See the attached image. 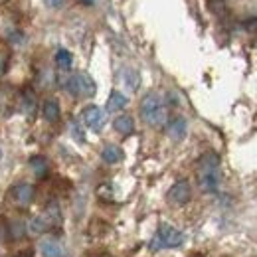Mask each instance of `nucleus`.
Segmentation results:
<instances>
[{
	"label": "nucleus",
	"instance_id": "obj_1",
	"mask_svg": "<svg viewBox=\"0 0 257 257\" xmlns=\"http://www.w3.org/2000/svg\"><path fill=\"white\" fill-rule=\"evenodd\" d=\"M198 182L204 192H216L220 186V159L216 153H206L198 161Z\"/></svg>",
	"mask_w": 257,
	"mask_h": 257
},
{
	"label": "nucleus",
	"instance_id": "obj_2",
	"mask_svg": "<svg viewBox=\"0 0 257 257\" xmlns=\"http://www.w3.org/2000/svg\"><path fill=\"white\" fill-rule=\"evenodd\" d=\"M141 117L151 127H162V125H166L168 111H166V105H164V101H162V97L159 93L145 95L143 103H141Z\"/></svg>",
	"mask_w": 257,
	"mask_h": 257
},
{
	"label": "nucleus",
	"instance_id": "obj_3",
	"mask_svg": "<svg viewBox=\"0 0 257 257\" xmlns=\"http://www.w3.org/2000/svg\"><path fill=\"white\" fill-rule=\"evenodd\" d=\"M184 243V233L170 224H161L157 237L151 241V249H162V247H178Z\"/></svg>",
	"mask_w": 257,
	"mask_h": 257
},
{
	"label": "nucleus",
	"instance_id": "obj_4",
	"mask_svg": "<svg viewBox=\"0 0 257 257\" xmlns=\"http://www.w3.org/2000/svg\"><path fill=\"white\" fill-rule=\"evenodd\" d=\"M67 91L75 97L77 95L91 97L95 95V81L87 73H77V75H73V77L67 79Z\"/></svg>",
	"mask_w": 257,
	"mask_h": 257
},
{
	"label": "nucleus",
	"instance_id": "obj_5",
	"mask_svg": "<svg viewBox=\"0 0 257 257\" xmlns=\"http://www.w3.org/2000/svg\"><path fill=\"white\" fill-rule=\"evenodd\" d=\"M81 121H83L85 127L91 128V131H101V128L105 127V113L97 105H89V107L83 109Z\"/></svg>",
	"mask_w": 257,
	"mask_h": 257
},
{
	"label": "nucleus",
	"instance_id": "obj_6",
	"mask_svg": "<svg viewBox=\"0 0 257 257\" xmlns=\"http://www.w3.org/2000/svg\"><path fill=\"white\" fill-rule=\"evenodd\" d=\"M190 196H192L190 184H188L186 180H178V182L172 184V188L168 190V202L182 206V204H186V202L190 200Z\"/></svg>",
	"mask_w": 257,
	"mask_h": 257
},
{
	"label": "nucleus",
	"instance_id": "obj_7",
	"mask_svg": "<svg viewBox=\"0 0 257 257\" xmlns=\"http://www.w3.org/2000/svg\"><path fill=\"white\" fill-rule=\"evenodd\" d=\"M12 198L18 206H28L34 200V186L32 184H26V182H20L12 188Z\"/></svg>",
	"mask_w": 257,
	"mask_h": 257
},
{
	"label": "nucleus",
	"instance_id": "obj_8",
	"mask_svg": "<svg viewBox=\"0 0 257 257\" xmlns=\"http://www.w3.org/2000/svg\"><path fill=\"white\" fill-rule=\"evenodd\" d=\"M186 131H188V125H186V119H184V117L172 119V121L168 123V127H166V133H168V137H170L172 141H182V139L186 137Z\"/></svg>",
	"mask_w": 257,
	"mask_h": 257
},
{
	"label": "nucleus",
	"instance_id": "obj_9",
	"mask_svg": "<svg viewBox=\"0 0 257 257\" xmlns=\"http://www.w3.org/2000/svg\"><path fill=\"white\" fill-rule=\"evenodd\" d=\"M40 251L44 257H62V243L54 237H48L40 243Z\"/></svg>",
	"mask_w": 257,
	"mask_h": 257
},
{
	"label": "nucleus",
	"instance_id": "obj_10",
	"mask_svg": "<svg viewBox=\"0 0 257 257\" xmlns=\"http://www.w3.org/2000/svg\"><path fill=\"white\" fill-rule=\"evenodd\" d=\"M128 103V99L121 91H113L111 95H109V101H107V111H111V113H115V111H121V109H125Z\"/></svg>",
	"mask_w": 257,
	"mask_h": 257
},
{
	"label": "nucleus",
	"instance_id": "obj_11",
	"mask_svg": "<svg viewBox=\"0 0 257 257\" xmlns=\"http://www.w3.org/2000/svg\"><path fill=\"white\" fill-rule=\"evenodd\" d=\"M101 159L107 162V164H115L123 159V151L117 147V145H107L103 151H101Z\"/></svg>",
	"mask_w": 257,
	"mask_h": 257
},
{
	"label": "nucleus",
	"instance_id": "obj_12",
	"mask_svg": "<svg viewBox=\"0 0 257 257\" xmlns=\"http://www.w3.org/2000/svg\"><path fill=\"white\" fill-rule=\"evenodd\" d=\"M44 117H46V121H50V123H56V121L60 119V105H58L56 99H48V101L44 103Z\"/></svg>",
	"mask_w": 257,
	"mask_h": 257
},
{
	"label": "nucleus",
	"instance_id": "obj_13",
	"mask_svg": "<svg viewBox=\"0 0 257 257\" xmlns=\"http://www.w3.org/2000/svg\"><path fill=\"white\" fill-rule=\"evenodd\" d=\"M113 127H115L117 133H121V135H131V133L135 131V123H133V119H131L128 115H119V117L115 119Z\"/></svg>",
	"mask_w": 257,
	"mask_h": 257
},
{
	"label": "nucleus",
	"instance_id": "obj_14",
	"mask_svg": "<svg viewBox=\"0 0 257 257\" xmlns=\"http://www.w3.org/2000/svg\"><path fill=\"white\" fill-rule=\"evenodd\" d=\"M123 83L127 85L131 91H137L139 85H141V75H139L135 69L125 67V69H123Z\"/></svg>",
	"mask_w": 257,
	"mask_h": 257
},
{
	"label": "nucleus",
	"instance_id": "obj_15",
	"mask_svg": "<svg viewBox=\"0 0 257 257\" xmlns=\"http://www.w3.org/2000/svg\"><path fill=\"white\" fill-rule=\"evenodd\" d=\"M50 227H52V224H50V220H48L44 214L32 218V222H30V231H32V233H46Z\"/></svg>",
	"mask_w": 257,
	"mask_h": 257
},
{
	"label": "nucleus",
	"instance_id": "obj_16",
	"mask_svg": "<svg viewBox=\"0 0 257 257\" xmlns=\"http://www.w3.org/2000/svg\"><path fill=\"white\" fill-rule=\"evenodd\" d=\"M30 166H32L34 174L40 176V178H44L48 174V161L44 157H34V159H30Z\"/></svg>",
	"mask_w": 257,
	"mask_h": 257
},
{
	"label": "nucleus",
	"instance_id": "obj_17",
	"mask_svg": "<svg viewBox=\"0 0 257 257\" xmlns=\"http://www.w3.org/2000/svg\"><path fill=\"white\" fill-rule=\"evenodd\" d=\"M44 216L50 220L52 227L62 224V214H60V208H58V204H56V202H52V204L46 208V214H44Z\"/></svg>",
	"mask_w": 257,
	"mask_h": 257
},
{
	"label": "nucleus",
	"instance_id": "obj_18",
	"mask_svg": "<svg viewBox=\"0 0 257 257\" xmlns=\"http://www.w3.org/2000/svg\"><path fill=\"white\" fill-rule=\"evenodd\" d=\"M56 64L60 65L62 69H69L71 64H73V58H71V54H69L67 50H58V54H56Z\"/></svg>",
	"mask_w": 257,
	"mask_h": 257
},
{
	"label": "nucleus",
	"instance_id": "obj_19",
	"mask_svg": "<svg viewBox=\"0 0 257 257\" xmlns=\"http://www.w3.org/2000/svg\"><path fill=\"white\" fill-rule=\"evenodd\" d=\"M69 128H71V135L75 137V141H79V143H83V141H85V139H83V131H81L79 125H77V121H71Z\"/></svg>",
	"mask_w": 257,
	"mask_h": 257
},
{
	"label": "nucleus",
	"instance_id": "obj_20",
	"mask_svg": "<svg viewBox=\"0 0 257 257\" xmlns=\"http://www.w3.org/2000/svg\"><path fill=\"white\" fill-rule=\"evenodd\" d=\"M10 229H12V237H20L22 231H24V224H20V222H12V224H10Z\"/></svg>",
	"mask_w": 257,
	"mask_h": 257
},
{
	"label": "nucleus",
	"instance_id": "obj_21",
	"mask_svg": "<svg viewBox=\"0 0 257 257\" xmlns=\"http://www.w3.org/2000/svg\"><path fill=\"white\" fill-rule=\"evenodd\" d=\"M10 42L12 44H16V46H20V44H24L26 42V36L22 32H12L10 34Z\"/></svg>",
	"mask_w": 257,
	"mask_h": 257
},
{
	"label": "nucleus",
	"instance_id": "obj_22",
	"mask_svg": "<svg viewBox=\"0 0 257 257\" xmlns=\"http://www.w3.org/2000/svg\"><path fill=\"white\" fill-rule=\"evenodd\" d=\"M46 2V6L48 8H54V10H58V8H62L65 4V0H44Z\"/></svg>",
	"mask_w": 257,
	"mask_h": 257
},
{
	"label": "nucleus",
	"instance_id": "obj_23",
	"mask_svg": "<svg viewBox=\"0 0 257 257\" xmlns=\"http://www.w3.org/2000/svg\"><path fill=\"white\" fill-rule=\"evenodd\" d=\"M26 113L32 115L34 113V95L32 93H26Z\"/></svg>",
	"mask_w": 257,
	"mask_h": 257
},
{
	"label": "nucleus",
	"instance_id": "obj_24",
	"mask_svg": "<svg viewBox=\"0 0 257 257\" xmlns=\"http://www.w3.org/2000/svg\"><path fill=\"white\" fill-rule=\"evenodd\" d=\"M4 67H6V62H4V58L0 56V75L4 73Z\"/></svg>",
	"mask_w": 257,
	"mask_h": 257
},
{
	"label": "nucleus",
	"instance_id": "obj_25",
	"mask_svg": "<svg viewBox=\"0 0 257 257\" xmlns=\"http://www.w3.org/2000/svg\"><path fill=\"white\" fill-rule=\"evenodd\" d=\"M83 2H87V4H93V0H83Z\"/></svg>",
	"mask_w": 257,
	"mask_h": 257
},
{
	"label": "nucleus",
	"instance_id": "obj_26",
	"mask_svg": "<svg viewBox=\"0 0 257 257\" xmlns=\"http://www.w3.org/2000/svg\"><path fill=\"white\" fill-rule=\"evenodd\" d=\"M0 157H2V151H0Z\"/></svg>",
	"mask_w": 257,
	"mask_h": 257
},
{
	"label": "nucleus",
	"instance_id": "obj_27",
	"mask_svg": "<svg viewBox=\"0 0 257 257\" xmlns=\"http://www.w3.org/2000/svg\"><path fill=\"white\" fill-rule=\"evenodd\" d=\"M0 237H2V231H0Z\"/></svg>",
	"mask_w": 257,
	"mask_h": 257
}]
</instances>
